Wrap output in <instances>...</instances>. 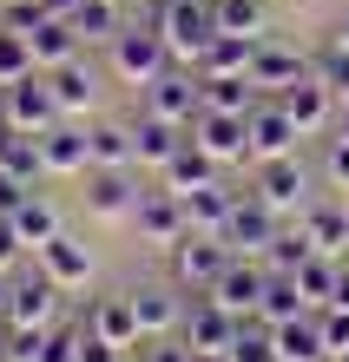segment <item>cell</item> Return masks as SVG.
Masks as SVG:
<instances>
[{
  "label": "cell",
  "instance_id": "obj_43",
  "mask_svg": "<svg viewBox=\"0 0 349 362\" xmlns=\"http://www.w3.org/2000/svg\"><path fill=\"white\" fill-rule=\"evenodd\" d=\"M330 185H343V191H349V139H343V132L330 139Z\"/></svg>",
  "mask_w": 349,
  "mask_h": 362
},
{
  "label": "cell",
  "instance_id": "obj_49",
  "mask_svg": "<svg viewBox=\"0 0 349 362\" xmlns=\"http://www.w3.org/2000/svg\"><path fill=\"white\" fill-rule=\"evenodd\" d=\"M336 47H343V53H349V13H343V27H336Z\"/></svg>",
  "mask_w": 349,
  "mask_h": 362
},
{
  "label": "cell",
  "instance_id": "obj_26",
  "mask_svg": "<svg viewBox=\"0 0 349 362\" xmlns=\"http://www.w3.org/2000/svg\"><path fill=\"white\" fill-rule=\"evenodd\" d=\"M330 99H336V93H330V86H323V79H297V86H290V93H283L277 105H283V112H290V119H297V132H316V125H323V119H330Z\"/></svg>",
  "mask_w": 349,
  "mask_h": 362
},
{
  "label": "cell",
  "instance_id": "obj_24",
  "mask_svg": "<svg viewBox=\"0 0 349 362\" xmlns=\"http://www.w3.org/2000/svg\"><path fill=\"white\" fill-rule=\"evenodd\" d=\"M132 310H139V329L145 336H171V329H185V303L171 290H132Z\"/></svg>",
  "mask_w": 349,
  "mask_h": 362
},
{
  "label": "cell",
  "instance_id": "obj_29",
  "mask_svg": "<svg viewBox=\"0 0 349 362\" xmlns=\"http://www.w3.org/2000/svg\"><path fill=\"white\" fill-rule=\"evenodd\" d=\"M303 316V290H297V276H277L270 270V290H264V310H257V323L277 329V323H297Z\"/></svg>",
  "mask_w": 349,
  "mask_h": 362
},
{
  "label": "cell",
  "instance_id": "obj_30",
  "mask_svg": "<svg viewBox=\"0 0 349 362\" xmlns=\"http://www.w3.org/2000/svg\"><path fill=\"white\" fill-rule=\"evenodd\" d=\"M7 224L20 230V244H27V250H40L47 238H59V218H53V204H47V198H27Z\"/></svg>",
  "mask_w": 349,
  "mask_h": 362
},
{
  "label": "cell",
  "instance_id": "obj_14",
  "mask_svg": "<svg viewBox=\"0 0 349 362\" xmlns=\"http://www.w3.org/2000/svg\"><path fill=\"white\" fill-rule=\"evenodd\" d=\"M257 198H264L277 218L297 211L303 204V165L297 158H264V165H257Z\"/></svg>",
  "mask_w": 349,
  "mask_h": 362
},
{
  "label": "cell",
  "instance_id": "obj_16",
  "mask_svg": "<svg viewBox=\"0 0 349 362\" xmlns=\"http://www.w3.org/2000/svg\"><path fill=\"white\" fill-rule=\"evenodd\" d=\"M93 336H105V343H119V349H139V310H132V290L125 296H105V303H93V323H86Z\"/></svg>",
  "mask_w": 349,
  "mask_h": 362
},
{
  "label": "cell",
  "instance_id": "obj_4",
  "mask_svg": "<svg viewBox=\"0 0 349 362\" xmlns=\"http://www.w3.org/2000/svg\"><path fill=\"white\" fill-rule=\"evenodd\" d=\"M277 230H283V224H277V211L251 191V198H237V211H231L224 244H231V257H264V250L277 244Z\"/></svg>",
  "mask_w": 349,
  "mask_h": 362
},
{
  "label": "cell",
  "instance_id": "obj_34",
  "mask_svg": "<svg viewBox=\"0 0 349 362\" xmlns=\"http://www.w3.org/2000/svg\"><path fill=\"white\" fill-rule=\"evenodd\" d=\"M27 73H33V40L20 27H0V79L13 86V79H27Z\"/></svg>",
  "mask_w": 349,
  "mask_h": 362
},
{
  "label": "cell",
  "instance_id": "obj_50",
  "mask_svg": "<svg viewBox=\"0 0 349 362\" xmlns=\"http://www.w3.org/2000/svg\"><path fill=\"white\" fill-rule=\"evenodd\" d=\"M0 125H7V79H0Z\"/></svg>",
  "mask_w": 349,
  "mask_h": 362
},
{
  "label": "cell",
  "instance_id": "obj_3",
  "mask_svg": "<svg viewBox=\"0 0 349 362\" xmlns=\"http://www.w3.org/2000/svg\"><path fill=\"white\" fill-rule=\"evenodd\" d=\"M165 59H171V47H165V33L159 27H125V33H113V66H119V79H132V86H151V79L165 73Z\"/></svg>",
  "mask_w": 349,
  "mask_h": 362
},
{
  "label": "cell",
  "instance_id": "obj_45",
  "mask_svg": "<svg viewBox=\"0 0 349 362\" xmlns=\"http://www.w3.org/2000/svg\"><path fill=\"white\" fill-rule=\"evenodd\" d=\"M20 204H27V191H20V178H7V172H0V218H13Z\"/></svg>",
  "mask_w": 349,
  "mask_h": 362
},
{
  "label": "cell",
  "instance_id": "obj_31",
  "mask_svg": "<svg viewBox=\"0 0 349 362\" xmlns=\"http://www.w3.org/2000/svg\"><path fill=\"white\" fill-rule=\"evenodd\" d=\"M53 99H59V112H79V105H93V73H86L79 59L53 66Z\"/></svg>",
  "mask_w": 349,
  "mask_h": 362
},
{
  "label": "cell",
  "instance_id": "obj_35",
  "mask_svg": "<svg viewBox=\"0 0 349 362\" xmlns=\"http://www.w3.org/2000/svg\"><path fill=\"white\" fill-rule=\"evenodd\" d=\"M303 230H310V244L323 250V257H336V250L349 244V218H343V211H310Z\"/></svg>",
  "mask_w": 349,
  "mask_h": 362
},
{
  "label": "cell",
  "instance_id": "obj_21",
  "mask_svg": "<svg viewBox=\"0 0 349 362\" xmlns=\"http://www.w3.org/2000/svg\"><path fill=\"white\" fill-rule=\"evenodd\" d=\"M40 172H93V158H86V139L79 132H67V125H47L40 132Z\"/></svg>",
  "mask_w": 349,
  "mask_h": 362
},
{
  "label": "cell",
  "instance_id": "obj_28",
  "mask_svg": "<svg viewBox=\"0 0 349 362\" xmlns=\"http://www.w3.org/2000/svg\"><path fill=\"white\" fill-rule=\"evenodd\" d=\"M336 284H343V270L323 257V250L297 270V290H303V303H310V310H330V303H336Z\"/></svg>",
  "mask_w": 349,
  "mask_h": 362
},
{
  "label": "cell",
  "instance_id": "obj_47",
  "mask_svg": "<svg viewBox=\"0 0 349 362\" xmlns=\"http://www.w3.org/2000/svg\"><path fill=\"white\" fill-rule=\"evenodd\" d=\"M7 296H13V270H0V310H7Z\"/></svg>",
  "mask_w": 349,
  "mask_h": 362
},
{
  "label": "cell",
  "instance_id": "obj_22",
  "mask_svg": "<svg viewBox=\"0 0 349 362\" xmlns=\"http://www.w3.org/2000/svg\"><path fill=\"white\" fill-rule=\"evenodd\" d=\"M86 158H93V172H132V125H99V132H86Z\"/></svg>",
  "mask_w": 349,
  "mask_h": 362
},
{
  "label": "cell",
  "instance_id": "obj_9",
  "mask_svg": "<svg viewBox=\"0 0 349 362\" xmlns=\"http://www.w3.org/2000/svg\"><path fill=\"white\" fill-rule=\"evenodd\" d=\"M191 145H205L217 165L251 152V112H198L191 119Z\"/></svg>",
  "mask_w": 349,
  "mask_h": 362
},
{
  "label": "cell",
  "instance_id": "obj_7",
  "mask_svg": "<svg viewBox=\"0 0 349 362\" xmlns=\"http://www.w3.org/2000/svg\"><path fill=\"white\" fill-rule=\"evenodd\" d=\"M53 296H59V284L47 270H13V296H7V323L13 329H47L53 323Z\"/></svg>",
  "mask_w": 349,
  "mask_h": 362
},
{
  "label": "cell",
  "instance_id": "obj_52",
  "mask_svg": "<svg viewBox=\"0 0 349 362\" xmlns=\"http://www.w3.org/2000/svg\"><path fill=\"white\" fill-rule=\"evenodd\" d=\"M336 362H349V356H336Z\"/></svg>",
  "mask_w": 349,
  "mask_h": 362
},
{
  "label": "cell",
  "instance_id": "obj_36",
  "mask_svg": "<svg viewBox=\"0 0 349 362\" xmlns=\"http://www.w3.org/2000/svg\"><path fill=\"white\" fill-rule=\"evenodd\" d=\"M224 356H231V362H283V356H277V336H270L264 323H244Z\"/></svg>",
  "mask_w": 349,
  "mask_h": 362
},
{
  "label": "cell",
  "instance_id": "obj_40",
  "mask_svg": "<svg viewBox=\"0 0 349 362\" xmlns=\"http://www.w3.org/2000/svg\"><path fill=\"white\" fill-rule=\"evenodd\" d=\"M323 316V343H330V356H349V310H316Z\"/></svg>",
  "mask_w": 349,
  "mask_h": 362
},
{
  "label": "cell",
  "instance_id": "obj_33",
  "mask_svg": "<svg viewBox=\"0 0 349 362\" xmlns=\"http://www.w3.org/2000/svg\"><path fill=\"white\" fill-rule=\"evenodd\" d=\"M257 79H205V112H257Z\"/></svg>",
  "mask_w": 349,
  "mask_h": 362
},
{
  "label": "cell",
  "instance_id": "obj_20",
  "mask_svg": "<svg viewBox=\"0 0 349 362\" xmlns=\"http://www.w3.org/2000/svg\"><path fill=\"white\" fill-rule=\"evenodd\" d=\"M231 211H237V198L224 185H205V191H185V218H191V230L198 238H224V224H231Z\"/></svg>",
  "mask_w": 349,
  "mask_h": 362
},
{
  "label": "cell",
  "instance_id": "obj_18",
  "mask_svg": "<svg viewBox=\"0 0 349 362\" xmlns=\"http://www.w3.org/2000/svg\"><path fill=\"white\" fill-rule=\"evenodd\" d=\"M270 336H277V356H283V362H323V356H330V343H323V316H316V310L297 316V323H277Z\"/></svg>",
  "mask_w": 349,
  "mask_h": 362
},
{
  "label": "cell",
  "instance_id": "obj_51",
  "mask_svg": "<svg viewBox=\"0 0 349 362\" xmlns=\"http://www.w3.org/2000/svg\"><path fill=\"white\" fill-rule=\"evenodd\" d=\"M343 139H349V105H343Z\"/></svg>",
  "mask_w": 349,
  "mask_h": 362
},
{
  "label": "cell",
  "instance_id": "obj_48",
  "mask_svg": "<svg viewBox=\"0 0 349 362\" xmlns=\"http://www.w3.org/2000/svg\"><path fill=\"white\" fill-rule=\"evenodd\" d=\"M7 336H13V323H7V310H0V356H7Z\"/></svg>",
  "mask_w": 349,
  "mask_h": 362
},
{
  "label": "cell",
  "instance_id": "obj_25",
  "mask_svg": "<svg viewBox=\"0 0 349 362\" xmlns=\"http://www.w3.org/2000/svg\"><path fill=\"white\" fill-rule=\"evenodd\" d=\"M27 40H33V66H67V59H79L73 20H40V27H27Z\"/></svg>",
  "mask_w": 349,
  "mask_h": 362
},
{
  "label": "cell",
  "instance_id": "obj_27",
  "mask_svg": "<svg viewBox=\"0 0 349 362\" xmlns=\"http://www.w3.org/2000/svg\"><path fill=\"white\" fill-rule=\"evenodd\" d=\"M251 79H257V86L290 93L297 79H303V59H297L290 47H257V53H251Z\"/></svg>",
  "mask_w": 349,
  "mask_h": 362
},
{
  "label": "cell",
  "instance_id": "obj_1",
  "mask_svg": "<svg viewBox=\"0 0 349 362\" xmlns=\"http://www.w3.org/2000/svg\"><path fill=\"white\" fill-rule=\"evenodd\" d=\"M151 27L165 33V47L178 59H205V47L224 33V27H217V0H165Z\"/></svg>",
  "mask_w": 349,
  "mask_h": 362
},
{
  "label": "cell",
  "instance_id": "obj_10",
  "mask_svg": "<svg viewBox=\"0 0 349 362\" xmlns=\"http://www.w3.org/2000/svg\"><path fill=\"white\" fill-rule=\"evenodd\" d=\"M53 119H59V99H53V86H40L33 73L7 86V125H13V132H33V139H40Z\"/></svg>",
  "mask_w": 349,
  "mask_h": 362
},
{
  "label": "cell",
  "instance_id": "obj_44",
  "mask_svg": "<svg viewBox=\"0 0 349 362\" xmlns=\"http://www.w3.org/2000/svg\"><path fill=\"white\" fill-rule=\"evenodd\" d=\"M20 250H27V244H20V230L0 218V270H13V264H20Z\"/></svg>",
  "mask_w": 349,
  "mask_h": 362
},
{
  "label": "cell",
  "instance_id": "obj_12",
  "mask_svg": "<svg viewBox=\"0 0 349 362\" xmlns=\"http://www.w3.org/2000/svg\"><path fill=\"white\" fill-rule=\"evenodd\" d=\"M33 264L47 270V276H53L59 290H79L86 276H93V257H86V244H79V238H67V230L40 244V250H33Z\"/></svg>",
  "mask_w": 349,
  "mask_h": 362
},
{
  "label": "cell",
  "instance_id": "obj_42",
  "mask_svg": "<svg viewBox=\"0 0 349 362\" xmlns=\"http://www.w3.org/2000/svg\"><path fill=\"white\" fill-rule=\"evenodd\" d=\"M79 362H125V349H119V343H105V336H93V329H86V336H79Z\"/></svg>",
  "mask_w": 349,
  "mask_h": 362
},
{
  "label": "cell",
  "instance_id": "obj_41",
  "mask_svg": "<svg viewBox=\"0 0 349 362\" xmlns=\"http://www.w3.org/2000/svg\"><path fill=\"white\" fill-rule=\"evenodd\" d=\"M139 362H191V343H171V336H151V343H139Z\"/></svg>",
  "mask_w": 349,
  "mask_h": 362
},
{
  "label": "cell",
  "instance_id": "obj_5",
  "mask_svg": "<svg viewBox=\"0 0 349 362\" xmlns=\"http://www.w3.org/2000/svg\"><path fill=\"white\" fill-rule=\"evenodd\" d=\"M132 224H139L145 244H185L191 238V218H185V198H178V191H139Z\"/></svg>",
  "mask_w": 349,
  "mask_h": 362
},
{
  "label": "cell",
  "instance_id": "obj_19",
  "mask_svg": "<svg viewBox=\"0 0 349 362\" xmlns=\"http://www.w3.org/2000/svg\"><path fill=\"white\" fill-rule=\"evenodd\" d=\"M86 204L99 218H132V204H139L132 172H86Z\"/></svg>",
  "mask_w": 349,
  "mask_h": 362
},
{
  "label": "cell",
  "instance_id": "obj_17",
  "mask_svg": "<svg viewBox=\"0 0 349 362\" xmlns=\"http://www.w3.org/2000/svg\"><path fill=\"white\" fill-rule=\"evenodd\" d=\"M178 132H185V125H171V119H159V112H145V119L132 125V158H139V165H159V172H165L171 152L185 145Z\"/></svg>",
  "mask_w": 349,
  "mask_h": 362
},
{
  "label": "cell",
  "instance_id": "obj_13",
  "mask_svg": "<svg viewBox=\"0 0 349 362\" xmlns=\"http://www.w3.org/2000/svg\"><path fill=\"white\" fill-rule=\"evenodd\" d=\"M297 119L283 112V105H257L251 112V158L264 165V158H290V145H297Z\"/></svg>",
  "mask_w": 349,
  "mask_h": 362
},
{
  "label": "cell",
  "instance_id": "obj_38",
  "mask_svg": "<svg viewBox=\"0 0 349 362\" xmlns=\"http://www.w3.org/2000/svg\"><path fill=\"white\" fill-rule=\"evenodd\" d=\"M316 79H323L336 99H349V53H343V47H330V53H323V66H316Z\"/></svg>",
  "mask_w": 349,
  "mask_h": 362
},
{
  "label": "cell",
  "instance_id": "obj_2",
  "mask_svg": "<svg viewBox=\"0 0 349 362\" xmlns=\"http://www.w3.org/2000/svg\"><path fill=\"white\" fill-rule=\"evenodd\" d=\"M264 290H270V264H264V257H251V264H244V257H231V270L217 276L205 296H211V303H224L237 323H244V316L264 310Z\"/></svg>",
  "mask_w": 349,
  "mask_h": 362
},
{
  "label": "cell",
  "instance_id": "obj_11",
  "mask_svg": "<svg viewBox=\"0 0 349 362\" xmlns=\"http://www.w3.org/2000/svg\"><path fill=\"white\" fill-rule=\"evenodd\" d=\"M237 329H244V323H237L224 303H211V296H198V303L185 310V343L191 349H231Z\"/></svg>",
  "mask_w": 349,
  "mask_h": 362
},
{
  "label": "cell",
  "instance_id": "obj_6",
  "mask_svg": "<svg viewBox=\"0 0 349 362\" xmlns=\"http://www.w3.org/2000/svg\"><path fill=\"white\" fill-rule=\"evenodd\" d=\"M171 270H178L185 290H211L217 276L231 270V244H224V238H198V230H191L185 244H171Z\"/></svg>",
  "mask_w": 349,
  "mask_h": 362
},
{
  "label": "cell",
  "instance_id": "obj_37",
  "mask_svg": "<svg viewBox=\"0 0 349 362\" xmlns=\"http://www.w3.org/2000/svg\"><path fill=\"white\" fill-rule=\"evenodd\" d=\"M67 20H73V33H125L113 0H79V7H73Z\"/></svg>",
  "mask_w": 349,
  "mask_h": 362
},
{
  "label": "cell",
  "instance_id": "obj_39",
  "mask_svg": "<svg viewBox=\"0 0 349 362\" xmlns=\"http://www.w3.org/2000/svg\"><path fill=\"white\" fill-rule=\"evenodd\" d=\"M40 349H47V329H13L7 336V362H40Z\"/></svg>",
  "mask_w": 349,
  "mask_h": 362
},
{
  "label": "cell",
  "instance_id": "obj_32",
  "mask_svg": "<svg viewBox=\"0 0 349 362\" xmlns=\"http://www.w3.org/2000/svg\"><path fill=\"white\" fill-rule=\"evenodd\" d=\"M217 27L257 47V40H264V7H257V0H217Z\"/></svg>",
  "mask_w": 349,
  "mask_h": 362
},
{
  "label": "cell",
  "instance_id": "obj_23",
  "mask_svg": "<svg viewBox=\"0 0 349 362\" xmlns=\"http://www.w3.org/2000/svg\"><path fill=\"white\" fill-rule=\"evenodd\" d=\"M251 40H237V33H217L211 47H205V59H198V73L205 79H251Z\"/></svg>",
  "mask_w": 349,
  "mask_h": 362
},
{
  "label": "cell",
  "instance_id": "obj_46",
  "mask_svg": "<svg viewBox=\"0 0 349 362\" xmlns=\"http://www.w3.org/2000/svg\"><path fill=\"white\" fill-rule=\"evenodd\" d=\"M191 362H231L224 349H191Z\"/></svg>",
  "mask_w": 349,
  "mask_h": 362
},
{
  "label": "cell",
  "instance_id": "obj_8",
  "mask_svg": "<svg viewBox=\"0 0 349 362\" xmlns=\"http://www.w3.org/2000/svg\"><path fill=\"white\" fill-rule=\"evenodd\" d=\"M145 112H159V119H171V125H185V132H191V119L205 112V79L159 73V79L145 86Z\"/></svg>",
  "mask_w": 349,
  "mask_h": 362
},
{
  "label": "cell",
  "instance_id": "obj_15",
  "mask_svg": "<svg viewBox=\"0 0 349 362\" xmlns=\"http://www.w3.org/2000/svg\"><path fill=\"white\" fill-rule=\"evenodd\" d=\"M217 172H224V165H217L205 145L185 139L178 152H171V165H165V191H178V198H185V191H205V185H217Z\"/></svg>",
  "mask_w": 349,
  "mask_h": 362
}]
</instances>
